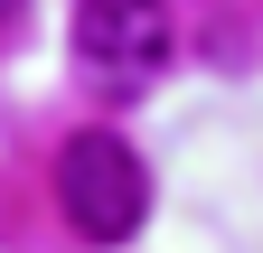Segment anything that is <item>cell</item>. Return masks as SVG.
<instances>
[{"instance_id":"obj_3","label":"cell","mask_w":263,"mask_h":253,"mask_svg":"<svg viewBox=\"0 0 263 253\" xmlns=\"http://www.w3.org/2000/svg\"><path fill=\"white\" fill-rule=\"evenodd\" d=\"M10 10H19V0H0V19H10Z\"/></svg>"},{"instance_id":"obj_1","label":"cell","mask_w":263,"mask_h":253,"mask_svg":"<svg viewBox=\"0 0 263 253\" xmlns=\"http://www.w3.org/2000/svg\"><path fill=\"white\" fill-rule=\"evenodd\" d=\"M57 197H66V225L85 244H132L151 216V169L122 132H76L57 150Z\"/></svg>"},{"instance_id":"obj_2","label":"cell","mask_w":263,"mask_h":253,"mask_svg":"<svg viewBox=\"0 0 263 253\" xmlns=\"http://www.w3.org/2000/svg\"><path fill=\"white\" fill-rule=\"evenodd\" d=\"M179 28H170V0H85L76 10V56L104 85H141L170 66Z\"/></svg>"}]
</instances>
